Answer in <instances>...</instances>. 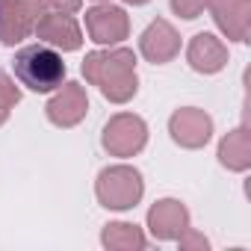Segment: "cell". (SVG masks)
Listing matches in <instances>:
<instances>
[{"instance_id":"obj_5","label":"cell","mask_w":251,"mask_h":251,"mask_svg":"<svg viewBox=\"0 0 251 251\" xmlns=\"http://www.w3.org/2000/svg\"><path fill=\"white\" fill-rule=\"evenodd\" d=\"M42 12L45 0H0V42L12 48L33 36Z\"/></svg>"},{"instance_id":"obj_1","label":"cell","mask_w":251,"mask_h":251,"mask_svg":"<svg viewBox=\"0 0 251 251\" xmlns=\"http://www.w3.org/2000/svg\"><path fill=\"white\" fill-rule=\"evenodd\" d=\"M83 77L100 89V95L112 103H127L136 89V53L130 48H109V50H95L83 59Z\"/></svg>"},{"instance_id":"obj_4","label":"cell","mask_w":251,"mask_h":251,"mask_svg":"<svg viewBox=\"0 0 251 251\" xmlns=\"http://www.w3.org/2000/svg\"><path fill=\"white\" fill-rule=\"evenodd\" d=\"M148 142V124L133 115V112H118L106 121L100 145L112 154V157H133L145 148Z\"/></svg>"},{"instance_id":"obj_10","label":"cell","mask_w":251,"mask_h":251,"mask_svg":"<svg viewBox=\"0 0 251 251\" xmlns=\"http://www.w3.org/2000/svg\"><path fill=\"white\" fill-rule=\"evenodd\" d=\"M139 50L148 62L154 65H166L172 62L177 53H180V36L177 30L166 21V18H157L145 27V33L139 36Z\"/></svg>"},{"instance_id":"obj_6","label":"cell","mask_w":251,"mask_h":251,"mask_svg":"<svg viewBox=\"0 0 251 251\" xmlns=\"http://www.w3.org/2000/svg\"><path fill=\"white\" fill-rule=\"evenodd\" d=\"M86 33L92 36L95 45H118L127 39L130 33V21H127V12H124L121 6H112L109 0H103V3L92 6L86 12Z\"/></svg>"},{"instance_id":"obj_2","label":"cell","mask_w":251,"mask_h":251,"mask_svg":"<svg viewBox=\"0 0 251 251\" xmlns=\"http://www.w3.org/2000/svg\"><path fill=\"white\" fill-rule=\"evenodd\" d=\"M12 71L21 86H27L30 92H39V95L56 92L65 83V62H62L59 50L50 45H42V42L21 48L12 59Z\"/></svg>"},{"instance_id":"obj_16","label":"cell","mask_w":251,"mask_h":251,"mask_svg":"<svg viewBox=\"0 0 251 251\" xmlns=\"http://www.w3.org/2000/svg\"><path fill=\"white\" fill-rule=\"evenodd\" d=\"M18 100H21L18 86L6 77V71H3V68H0V109H12Z\"/></svg>"},{"instance_id":"obj_11","label":"cell","mask_w":251,"mask_h":251,"mask_svg":"<svg viewBox=\"0 0 251 251\" xmlns=\"http://www.w3.org/2000/svg\"><path fill=\"white\" fill-rule=\"evenodd\" d=\"M207 9L216 18V27L233 39V42H248V27H251V0H210Z\"/></svg>"},{"instance_id":"obj_18","label":"cell","mask_w":251,"mask_h":251,"mask_svg":"<svg viewBox=\"0 0 251 251\" xmlns=\"http://www.w3.org/2000/svg\"><path fill=\"white\" fill-rule=\"evenodd\" d=\"M177 242H180V248H204V251L210 248V242H207L201 233H195L192 227H186V230L177 236Z\"/></svg>"},{"instance_id":"obj_12","label":"cell","mask_w":251,"mask_h":251,"mask_svg":"<svg viewBox=\"0 0 251 251\" xmlns=\"http://www.w3.org/2000/svg\"><path fill=\"white\" fill-rule=\"evenodd\" d=\"M148 227H151V236L160 242L177 239L189 227V210L175 198H163L148 210Z\"/></svg>"},{"instance_id":"obj_9","label":"cell","mask_w":251,"mask_h":251,"mask_svg":"<svg viewBox=\"0 0 251 251\" xmlns=\"http://www.w3.org/2000/svg\"><path fill=\"white\" fill-rule=\"evenodd\" d=\"M86 109H89V98H86V89L80 83H62L56 89V95L48 100V118L56 127H74L86 118Z\"/></svg>"},{"instance_id":"obj_21","label":"cell","mask_w":251,"mask_h":251,"mask_svg":"<svg viewBox=\"0 0 251 251\" xmlns=\"http://www.w3.org/2000/svg\"><path fill=\"white\" fill-rule=\"evenodd\" d=\"M6 118H9V109H0V124H3Z\"/></svg>"},{"instance_id":"obj_14","label":"cell","mask_w":251,"mask_h":251,"mask_svg":"<svg viewBox=\"0 0 251 251\" xmlns=\"http://www.w3.org/2000/svg\"><path fill=\"white\" fill-rule=\"evenodd\" d=\"M219 163L230 172H245L251 166V133H248V127H236L222 139Z\"/></svg>"},{"instance_id":"obj_8","label":"cell","mask_w":251,"mask_h":251,"mask_svg":"<svg viewBox=\"0 0 251 251\" xmlns=\"http://www.w3.org/2000/svg\"><path fill=\"white\" fill-rule=\"evenodd\" d=\"M169 133L180 148H204L213 136V118L198 106H183L169 118Z\"/></svg>"},{"instance_id":"obj_20","label":"cell","mask_w":251,"mask_h":251,"mask_svg":"<svg viewBox=\"0 0 251 251\" xmlns=\"http://www.w3.org/2000/svg\"><path fill=\"white\" fill-rule=\"evenodd\" d=\"M124 3H130V6H145L148 0H124Z\"/></svg>"},{"instance_id":"obj_13","label":"cell","mask_w":251,"mask_h":251,"mask_svg":"<svg viewBox=\"0 0 251 251\" xmlns=\"http://www.w3.org/2000/svg\"><path fill=\"white\" fill-rule=\"evenodd\" d=\"M186 62L198 74H219L227 65V48L213 33H198L186 48Z\"/></svg>"},{"instance_id":"obj_22","label":"cell","mask_w":251,"mask_h":251,"mask_svg":"<svg viewBox=\"0 0 251 251\" xmlns=\"http://www.w3.org/2000/svg\"><path fill=\"white\" fill-rule=\"evenodd\" d=\"M98 3H103V0H98Z\"/></svg>"},{"instance_id":"obj_7","label":"cell","mask_w":251,"mask_h":251,"mask_svg":"<svg viewBox=\"0 0 251 251\" xmlns=\"http://www.w3.org/2000/svg\"><path fill=\"white\" fill-rule=\"evenodd\" d=\"M33 36H39L42 45H50L56 50H77L83 45V30L68 12H42L36 21Z\"/></svg>"},{"instance_id":"obj_19","label":"cell","mask_w":251,"mask_h":251,"mask_svg":"<svg viewBox=\"0 0 251 251\" xmlns=\"http://www.w3.org/2000/svg\"><path fill=\"white\" fill-rule=\"evenodd\" d=\"M45 6H50L53 12H77L83 6V0H45Z\"/></svg>"},{"instance_id":"obj_3","label":"cell","mask_w":251,"mask_h":251,"mask_svg":"<svg viewBox=\"0 0 251 251\" xmlns=\"http://www.w3.org/2000/svg\"><path fill=\"white\" fill-rule=\"evenodd\" d=\"M95 192H98L100 207H106V210H130L139 204V198L145 192V180H142L139 169L121 163V166H109L98 175Z\"/></svg>"},{"instance_id":"obj_17","label":"cell","mask_w":251,"mask_h":251,"mask_svg":"<svg viewBox=\"0 0 251 251\" xmlns=\"http://www.w3.org/2000/svg\"><path fill=\"white\" fill-rule=\"evenodd\" d=\"M207 3H210V0H172V9H175V15L192 21V18H198L207 9Z\"/></svg>"},{"instance_id":"obj_15","label":"cell","mask_w":251,"mask_h":251,"mask_svg":"<svg viewBox=\"0 0 251 251\" xmlns=\"http://www.w3.org/2000/svg\"><path fill=\"white\" fill-rule=\"evenodd\" d=\"M100 242L106 248H136V251L148 245V239L142 236V230L136 225H127V222H112V225H106L103 233H100Z\"/></svg>"}]
</instances>
